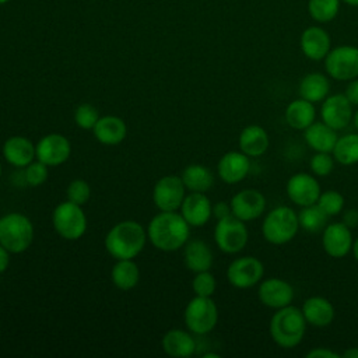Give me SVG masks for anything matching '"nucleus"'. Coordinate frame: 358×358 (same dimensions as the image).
I'll return each instance as SVG.
<instances>
[{"label": "nucleus", "instance_id": "38", "mask_svg": "<svg viewBox=\"0 0 358 358\" xmlns=\"http://www.w3.org/2000/svg\"><path fill=\"white\" fill-rule=\"evenodd\" d=\"M98 119H99V115H98L96 108L90 105V103H81L74 112L76 124L81 129H85V130L94 129Z\"/></svg>", "mask_w": 358, "mask_h": 358}, {"label": "nucleus", "instance_id": "35", "mask_svg": "<svg viewBox=\"0 0 358 358\" xmlns=\"http://www.w3.org/2000/svg\"><path fill=\"white\" fill-rule=\"evenodd\" d=\"M316 204L329 215V217H334L343 213L344 210V204H345V199L344 196L333 189L324 190L320 193Z\"/></svg>", "mask_w": 358, "mask_h": 358}, {"label": "nucleus", "instance_id": "12", "mask_svg": "<svg viewBox=\"0 0 358 358\" xmlns=\"http://www.w3.org/2000/svg\"><path fill=\"white\" fill-rule=\"evenodd\" d=\"M185 185L180 176L168 175L157 180L152 190V200L161 211H176L185 199Z\"/></svg>", "mask_w": 358, "mask_h": 358}, {"label": "nucleus", "instance_id": "14", "mask_svg": "<svg viewBox=\"0 0 358 358\" xmlns=\"http://www.w3.org/2000/svg\"><path fill=\"white\" fill-rule=\"evenodd\" d=\"M294 287L287 280L278 277H268L259 282L257 298L267 308L280 309L288 306L294 301Z\"/></svg>", "mask_w": 358, "mask_h": 358}, {"label": "nucleus", "instance_id": "16", "mask_svg": "<svg viewBox=\"0 0 358 358\" xmlns=\"http://www.w3.org/2000/svg\"><path fill=\"white\" fill-rule=\"evenodd\" d=\"M352 232L344 222H330L322 231V246L334 259L345 257L352 249Z\"/></svg>", "mask_w": 358, "mask_h": 358}, {"label": "nucleus", "instance_id": "52", "mask_svg": "<svg viewBox=\"0 0 358 358\" xmlns=\"http://www.w3.org/2000/svg\"><path fill=\"white\" fill-rule=\"evenodd\" d=\"M0 178H1V162H0Z\"/></svg>", "mask_w": 358, "mask_h": 358}, {"label": "nucleus", "instance_id": "44", "mask_svg": "<svg viewBox=\"0 0 358 358\" xmlns=\"http://www.w3.org/2000/svg\"><path fill=\"white\" fill-rule=\"evenodd\" d=\"M348 228L358 227V210L357 208H347L343 210V221Z\"/></svg>", "mask_w": 358, "mask_h": 358}, {"label": "nucleus", "instance_id": "9", "mask_svg": "<svg viewBox=\"0 0 358 358\" xmlns=\"http://www.w3.org/2000/svg\"><path fill=\"white\" fill-rule=\"evenodd\" d=\"M52 221L56 232L69 241L80 239L87 229V217L81 206L69 200L60 203L55 208Z\"/></svg>", "mask_w": 358, "mask_h": 358}, {"label": "nucleus", "instance_id": "21", "mask_svg": "<svg viewBox=\"0 0 358 358\" xmlns=\"http://www.w3.org/2000/svg\"><path fill=\"white\" fill-rule=\"evenodd\" d=\"M301 310L306 323L319 329L329 326L336 316L333 303L327 298L317 295L305 299Z\"/></svg>", "mask_w": 358, "mask_h": 358}, {"label": "nucleus", "instance_id": "43", "mask_svg": "<svg viewBox=\"0 0 358 358\" xmlns=\"http://www.w3.org/2000/svg\"><path fill=\"white\" fill-rule=\"evenodd\" d=\"M232 214V210H231V204L227 203V201H218L213 206V215L217 218V220H221V218H225L228 215Z\"/></svg>", "mask_w": 358, "mask_h": 358}, {"label": "nucleus", "instance_id": "30", "mask_svg": "<svg viewBox=\"0 0 358 358\" xmlns=\"http://www.w3.org/2000/svg\"><path fill=\"white\" fill-rule=\"evenodd\" d=\"M180 179L185 187L190 192L206 193L214 185L213 172L201 164H192L186 166L180 175Z\"/></svg>", "mask_w": 358, "mask_h": 358}, {"label": "nucleus", "instance_id": "45", "mask_svg": "<svg viewBox=\"0 0 358 358\" xmlns=\"http://www.w3.org/2000/svg\"><path fill=\"white\" fill-rule=\"evenodd\" d=\"M8 253L10 252L0 243V273H4L8 267V262H10Z\"/></svg>", "mask_w": 358, "mask_h": 358}, {"label": "nucleus", "instance_id": "4", "mask_svg": "<svg viewBox=\"0 0 358 358\" xmlns=\"http://www.w3.org/2000/svg\"><path fill=\"white\" fill-rule=\"evenodd\" d=\"M299 228L298 213L288 206H278L266 214L262 222V235L266 242L280 246L292 241Z\"/></svg>", "mask_w": 358, "mask_h": 358}, {"label": "nucleus", "instance_id": "33", "mask_svg": "<svg viewBox=\"0 0 358 358\" xmlns=\"http://www.w3.org/2000/svg\"><path fill=\"white\" fill-rule=\"evenodd\" d=\"M329 215L315 203L306 207H301V211H298V221L299 227L310 234H319L324 229V227L329 224Z\"/></svg>", "mask_w": 358, "mask_h": 358}, {"label": "nucleus", "instance_id": "5", "mask_svg": "<svg viewBox=\"0 0 358 358\" xmlns=\"http://www.w3.org/2000/svg\"><path fill=\"white\" fill-rule=\"evenodd\" d=\"M34 239L31 220L21 213H8L0 218V243L10 253L25 252Z\"/></svg>", "mask_w": 358, "mask_h": 358}, {"label": "nucleus", "instance_id": "13", "mask_svg": "<svg viewBox=\"0 0 358 358\" xmlns=\"http://www.w3.org/2000/svg\"><path fill=\"white\" fill-rule=\"evenodd\" d=\"M232 215L248 222L263 215L266 211V197L257 189H242L235 193L229 201Z\"/></svg>", "mask_w": 358, "mask_h": 358}, {"label": "nucleus", "instance_id": "34", "mask_svg": "<svg viewBox=\"0 0 358 358\" xmlns=\"http://www.w3.org/2000/svg\"><path fill=\"white\" fill-rule=\"evenodd\" d=\"M341 0H308V13L316 22L333 21L340 11Z\"/></svg>", "mask_w": 358, "mask_h": 358}, {"label": "nucleus", "instance_id": "1", "mask_svg": "<svg viewBox=\"0 0 358 358\" xmlns=\"http://www.w3.org/2000/svg\"><path fill=\"white\" fill-rule=\"evenodd\" d=\"M190 234V225L175 211H161L148 224L147 236L151 243L164 252H172L182 248Z\"/></svg>", "mask_w": 358, "mask_h": 358}, {"label": "nucleus", "instance_id": "6", "mask_svg": "<svg viewBox=\"0 0 358 358\" xmlns=\"http://www.w3.org/2000/svg\"><path fill=\"white\" fill-rule=\"evenodd\" d=\"M214 241L218 249L224 253H239L245 249L249 241V231L245 221L236 218L232 214L225 218L217 220L214 228Z\"/></svg>", "mask_w": 358, "mask_h": 358}, {"label": "nucleus", "instance_id": "10", "mask_svg": "<svg viewBox=\"0 0 358 358\" xmlns=\"http://www.w3.org/2000/svg\"><path fill=\"white\" fill-rule=\"evenodd\" d=\"M264 275L263 263L255 256H242L234 259L227 268L228 282L239 289L257 285Z\"/></svg>", "mask_w": 358, "mask_h": 358}, {"label": "nucleus", "instance_id": "47", "mask_svg": "<svg viewBox=\"0 0 358 358\" xmlns=\"http://www.w3.org/2000/svg\"><path fill=\"white\" fill-rule=\"evenodd\" d=\"M351 252H352V256H354V259L358 262V238L354 241V243H352V249H351Z\"/></svg>", "mask_w": 358, "mask_h": 358}, {"label": "nucleus", "instance_id": "49", "mask_svg": "<svg viewBox=\"0 0 358 358\" xmlns=\"http://www.w3.org/2000/svg\"><path fill=\"white\" fill-rule=\"evenodd\" d=\"M343 3H345L347 6H351V7H358V0H341Z\"/></svg>", "mask_w": 358, "mask_h": 358}, {"label": "nucleus", "instance_id": "23", "mask_svg": "<svg viewBox=\"0 0 358 358\" xmlns=\"http://www.w3.org/2000/svg\"><path fill=\"white\" fill-rule=\"evenodd\" d=\"M337 130L324 122H313L303 130V140L316 152H331L337 141Z\"/></svg>", "mask_w": 358, "mask_h": 358}, {"label": "nucleus", "instance_id": "2", "mask_svg": "<svg viewBox=\"0 0 358 358\" xmlns=\"http://www.w3.org/2000/svg\"><path fill=\"white\" fill-rule=\"evenodd\" d=\"M147 234L144 228L133 220L117 222L105 238L108 253L116 260L136 257L145 245Z\"/></svg>", "mask_w": 358, "mask_h": 358}, {"label": "nucleus", "instance_id": "51", "mask_svg": "<svg viewBox=\"0 0 358 358\" xmlns=\"http://www.w3.org/2000/svg\"><path fill=\"white\" fill-rule=\"evenodd\" d=\"M6 1H8V0H0V4H1V3H6Z\"/></svg>", "mask_w": 358, "mask_h": 358}, {"label": "nucleus", "instance_id": "7", "mask_svg": "<svg viewBox=\"0 0 358 358\" xmlns=\"http://www.w3.org/2000/svg\"><path fill=\"white\" fill-rule=\"evenodd\" d=\"M185 323L187 329L199 336L210 333L218 320V309L211 296L196 295L185 308Z\"/></svg>", "mask_w": 358, "mask_h": 358}, {"label": "nucleus", "instance_id": "39", "mask_svg": "<svg viewBox=\"0 0 358 358\" xmlns=\"http://www.w3.org/2000/svg\"><path fill=\"white\" fill-rule=\"evenodd\" d=\"M91 196V189L90 185L83 180V179H74L73 182H70L69 187H67V200L78 204V206H84Z\"/></svg>", "mask_w": 358, "mask_h": 358}, {"label": "nucleus", "instance_id": "40", "mask_svg": "<svg viewBox=\"0 0 358 358\" xmlns=\"http://www.w3.org/2000/svg\"><path fill=\"white\" fill-rule=\"evenodd\" d=\"M49 166L39 159L36 162H31L25 166L24 171V179L29 186H39L42 185L49 175Z\"/></svg>", "mask_w": 358, "mask_h": 358}, {"label": "nucleus", "instance_id": "20", "mask_svg": "<svg viewBox=\"0 0 358 358\" xmlns=\"http://www.w3.org/2000/svg\"><path fill=\"white\" fill-rule=\"evenodd\" d=\"M180 214L190 227H203L213 215V204L204 193L190 192L180 204Z\"/></svg>", "mask_w": 358, "mask_h": 358}, {"label": "nucleus", "instance_id": "37", "mask_svg": "<svg viewBox=\"0 0 358 358\" xmlns=\"http://www.w3.org/2000/svg\"><path fill=\"white\" fill-rule=\"evenodd\" d=\"M215 287H217L215 277L210 273V270L196 273L192 281L193 292L199 296H211L215 292Z\"/></svg>", "mask_w": 358, "mask_h": 358}, {"label": "nucleus", "instance_id": "31", "mask_svg": "<svg viewBox=\"0 0 358 358\" xmlns=\"http://www.w3.org/2000/svg\"><path fill=\"white\" fill-rule=\"evenodd\" d=\"M112 282L122 291H129L138 284L140 270L133 259H120L112 267Z\"/></svg>", "mask_w": 358, "mask_h": 358}, {"label": "nucleus", "instance_id": "11", "mask_svg": "<svg viewBox=\"0 0 358 358\" xmlns=\"http://www.w3.org/2000/svg\"><path fill=\"white\" fill-rule=\"evenodd\" d=\"M285 192L288 199L294 204L299 207H306L317 201L322 193V189L315 175L306 173V172H298L288 178L285 185Z\"/></svg>", "mask_w": 358, "mask_h": 358}, {"label": "nucleus", "instance_id": "17", "mask_svg": "<svg viewBox=\"0 0 358 358\" xmlns=\"http://www.w3.org/2000/svg\"><path fill=\"white\" fill-rule=\"evenodd\" d=\"M70 152V141L59 133L46 134L35 145V157L48 166H57L66 162Z\"/></svg>", "mask_w": 358, "mask_h": 358}, {"label": "nucleus", "instance_id": "50", "mask_svg": "<svg viewBox=\"0 0 358 358\" xmlns=\"http://www.w3.org/2000/svg\"><path fill=\"white\" fill-rule=\"evenodd\" d=\"M210 357H213V358H218L220 355H218V354H214V352H207V354H204V358H210Z\"/></svg>", "mask_w": 358, "mask_h": 358}, {"label": "nucleus", "instance_id": "32", "mask_svg": "<svg viewBox=\"0 0 358 358\" xmlns=\"http://www.w3.org/2000/svg\"><path fill=\"white\" fill-rule=\"evenodd\" d=\"M331 154L340 165L350 166L358 164V133H348L338 137Z\"/></svg>", "mask_w": 358, "mask_h": 358}, {"label": "nucleus", "instance_id": "18", "mask_svg": "<svg viewBox=\"0 0 358 358\" xmlns=\"http://www.w3.org/2000/svg\"><path fill=\"white\" fill-rule=\"evenodd\" d=\"M299 46L305 57L313 62L324 60L331 49V39L329 32L319 27L312 25L303 29L299 38Z\"/></svg>", "mask_w": 358, "mask_h": 358}, {"label": "nucleus", "instance_id": "15", "mask_svg": "<svg viewBox=\"0 0 358 358\" xmlns=\"http://www.w3.org/2000/svg\"><path fill=\"white\" fill-rule=\"evenodd\" d=\"M352 103L347 99L344 94L327 95L322 101L320 117L322 122L333 127L334 130L345 129L352 120Z\"/></svg>", "mask_w": 358, "mask_h": 358}, {"label": "nucleus", "instance_id": "8", "mask_svg": "<svg viewBox=\"0 0 358 358\" xmlns=\"http://www.w3.org/2000/svg\"><path fill=\"white\" fill-rule=\"evenodd\" d=\"M326 74L337 81H351L358 78V48L352 45H340L324 57Z\"/></svg>", "mask_w": 358, "mask_h": 358}, {"label": "nucleus", "instance_id": "27", "mask_svg": "<svg viewBox=\"0 0 358 358\" xmlns=\"http://www.w3.org/2000/svg\"><path fill=\"white\" fill-rule=\"evenodd\" d=\"M92 130L95 138L105 145H116L122 143L127 134L126 123L117 116L99 117Z\"/></svg>", "mask_w": 358, "mask_h": 358}, {"label": "nucleus", "instance_id": "28", "mask_svg": "<svg viewBox=\"0 0 358 358\" xmlns=\"http://www.w3.org/2000/svg\"><path fill=\"white\" fill-rule=\"evenodd\" d=\"M183 257L186 267L193 273L210 270L214 260L210 246L200 239H194L186 245Z\"/></svg>", "mask_w": 358, "mask_h": 358}, {"label": "nucleus", "instance_id": "3", "mask_svg": "<svg viewBox=\"0 0 358 358\" xmlns=\"http://www.w3.org/2000/svg\"><path fill=\"white\" fill-rule=\"evenodd\" d=\"M306 320L302 310L296 306L288 305L275 309V313L270 319L268 330L273 341L285 350L296 347L305 336Z\"/></svg>", "mask_w": 358, "mask_h": 358}, {"label": "nucleus", "instance_id": "24", "mask_svg": "<svg viewBox=\"0 0 358 358\" xmlns=\"http://www.w3.org/2000/svg\"><path fill=\"white\" fill-rule=\"evenodd\" d=\"M3 157L17 168H24L35 158V145L31 140L22 136H14L3 144Z\"/></svg>", "mask_w": 358, "mask_h": 358}, {"label": "nucleus", "instance_id": "25", "mask_svg": "<svg viewBox=\"0 0 358 358\" xmlns=\"http://www.w3.org/2000/svg\"><path fill=\"white\" fill-rule=\"evenodd\" d=\"M284 117L291 129L305 130L316 120L315 103L299 96L287 105L284 110Z\"/></svg>", "mask_w": 358, "mask_h": 358}, {"label": "nucleus", "instance_id": "19", "mask_svg": "<svg viewBox=\"0 0 358 358\" xmlns=\"http://www.w3.org/2000/svg\"><path fill=\"white\" fill-rule=\"evenodd\" d=\"M217 171L222 182L236 185L248 176L250 171V158L242 151H228L220 158Z\"/></svg>", "mask_w": 358, "mask_h": 358}, {"label": "nucleus", "instance_id": "46", "mask_svg": "<svg viewBox=\"0 0 358 358\" xmlns=\"http://www.w3.org/2000/svg\"><path fill=\"white\" fill-rule=\"evenodd\" d=\"M341 358H358V347H350L343 354Z\"/></svg>", "mask_w": 358, "mask_h": 358}, {"label": "nucleus", "instance_id": "41", "mask_svg": "<svg viewBox=\"0 0 358 358\" xmlns=\"http://www.w3.org/2000/svg\"><path fill=\"white\" fill-rule=\"evenodd\" d=\"M306 358H341V354L327 348V347H316L306 352Z\"/></svg>", "mask_w": 358, "mask_h": 358}, {"label": "nucleus", "instance_id": "36", "mask_svg": "<svg viewBox=\"0 0 358 358\" xmlns=\"http://www.w3.org/2000/svg\"><path fill=\"white\" fill-rule=\"evenodd\" d=\"M336 159L331 152H316L309 161V168L315 176L324 178L334 169Z\"/></svg>", "mask_w": 358, "mask_h": 358}, {"label": "nucleus", "instance_id": "42", "mask_svg": "<svg viewBox=\"0 0 358 358\" xmlns=\"http://www.w3.org/2000/svg\"><path fill=\"white\" fill-rule=\"evenodd\" d=\"M344 95L347 96V99L352 103V106H358V78H354L351 81H348Z\"/></svg>", "mask_w": 358, "mask_h": 358}, {"label": "nucleus", "instance_id": "48", "mask_svg": "<svg viewBox=\"0 0 358 358\" xmlns=\"http://www.w3.org/2000/svg\"><path fill=\"white\" fill-rule=\"evenodd\" d=\"M352 124H354V127L358 130V109L352 113Z\"/></svg>", "mask_w": 358, "mask_h": 358}, {"label": "nucleus", "instance_id": "26", "mask_svg": "<svg viewBox=\"0 0 358 358\" xmlns=\"http://www.w3.org/2000/svg\"><path fill=\"white\" fill-rule=\"evenodd\" d=\"M330 92L329 77L323 73L313 71L305 74L298 85V94L301 98L317 103L322 102Z\"/></svg>", "mask_w": 358, "mask_h": 358}, {"label": "nucleus", "instance_id": "22", "mask_svg": "<svg viewBox=\"0 0 358 358\" xmlns=\"http://www.w3.org/2000/svg\"><path fill=\"white\" fill-rule=\"evenodd\" d=\"M239 150L249 158H257L266 154L270 145V137L264 127L259 124H249L242 129L238 138Z\"/></svg>", "mask_w": 358, "mask_h": 358}, {"label": "nucleus", "instance_id": "29", "mask_svg": "<svg viewBox=\"0 0 358 358\" xmlns=\"http://www.w3.org/2000/svg\"><path fill=\"white\" fill-rule=\"evenodd\" d=\"M162 348L171 357L186 358L194 354L196 341L189 333L179 329H173L166 331L162 337Z\"/></svg>", "mask_w": 358, "mask_h": 358}]
</instances>
